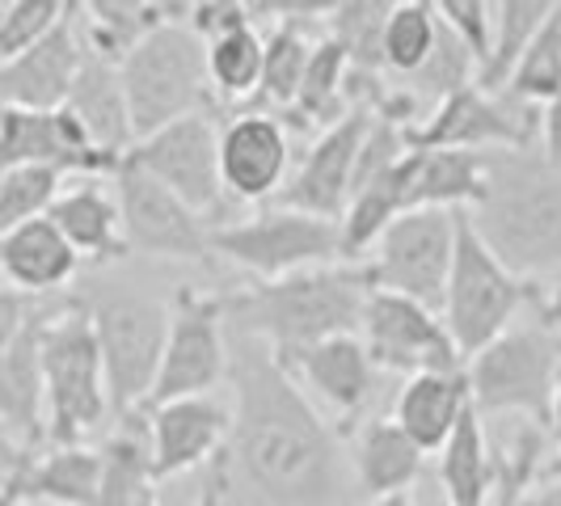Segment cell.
<instances>
[{"label": "cell", "instance_id": "cell-1", "mask_svg": "<svg viewBox=\"0 0 561 506\" xmlns=\"http://www.w3.org/2000/svg\"><path fill=\"white\" fill-rule=\"evenodd\" d=\"M228 384L232 435L220 451L228 506H359L342 430L321 418L266 342L232 334Z\"/></svg>", "mask_w": 561, "mask_h": 506}, {"label": "cell", "instance_id": "cell-2", "mask_svg": "<svg viewBox=\"0 0 561 506\" xmlns=\"http://www.w3.org/2000/svg\"><path fill=\"white\" fill-rule=\"evenodd\" d=\"M376 291L367 262H334L300 271L275 283H250L225 291V317L232 334H250L275 350L283 367H291L305 350L330 337L359 334L367 300Z\"/></svg>", "mask_w": 561, "mask_h": 506}, {"label": "cell", "instance_id": "cell-3", "mask_svg": "<svg viewBox=\"0 0 561 506\" xmlns=\"http://www.w3.org/2000/svg\"><path fill=\"white\" fill-rule=\"evenodd\" d=\"M481 241L519 279L561 275V169L540 148L490 152V191L469 211Z\"/></svg>", "mask_w": 561, "mask_h": 506}, {"label": "cell", "instance_id": "cell-4", "mask_svg": "<svg viewBox=\"0 0 561 506\" xmlns=\"http://www.w3.org/2000/svg\"><path fill=\"white\" fill-rule=\"evenodd\" d=\"M43 376H47V444L77 448L84 435L114 418L106 364L93 330L89 300H59L43 330Z\"/></svg>", "mask_w": 561, "mask_h": 506}, {"label": "cell", "instance_id": "cell-5", "mask_svg": "<svg viewBox=\"0 0 561 506\" xmlns=\"http://www.w3.org/2000/svg\"><path fill=\"white\" fill-rule=\"evenodd\" d=\"M118 72L131 102L136 143L157 136L178 118L211 111L216 89L207 72V43L186 26V18L152 30Z\"/></svg>", "mask_w": 561, "mask_h": 506}, {"label": "cell", "instance_id": "cell-6", "mask_svg": "<svg viewBox=\"0 0 561 506\" xmlns=\"http://www.w3.org/2000/svg\"><path fill=\"white\" fill-rule=\"evenodd\" d=\"M524 304H533V287L506 271L499 253L481 241L473 228V216L460 211V241H456V266L448 279V300H444V325H448L456 350L478 359L485 346H494L503 334L515 330V317Z\"/></svg>", "mask_w": 561, "mask_h": 506}, {"label": "cell", "instance_id": "cell-7", "mask_svg": "<svg viewBox=\"0 0 561 506\" xmlns=\"http://www.w3.org/2000/svg\"><path fill=\"white\" fill-rule=\"evenodd\" d=\"M561 380V337L553 330L515 325L478 359H469V384L481 418L549 426Z\"/></svg>", "mask_w": 561, "mask_h": 506}, {"label": "cell", "instance_id": "cell-8", "mask_svg": "<svg viewBox=\"0 0 561 506\" xmlns=\"http://www.w3.org/2000/svg\"><path fill=\"white\" fill-rule=\"evenodd\" d=\"M89 300V296H84ZM93 330L106 364L114 418L148 410L169 342V304L140 291H102L89 300Z\"/></svg>", "mask_w": 561, "mask_h": 506}, {"label": "cell", "instance_id": "cell-9", "mask_svg": "<svg viewBox=\"0 0 561 506\" xmlns=\"http://www.w3.org/2000/svg\"><path fill=\"white\" fill-rule=\"evenodd\" d=\"M211 250L257 283H275L300 271L346 262L337 220H321V216L279 207V203L266 211H253L245 220L211 228Z\"/></svg>", "mask_w": 561, "mask_h": 506}, {"label": "cell", "instance_id": "cell-10", "mask_svg": "<svg viewBox=\"0 0 561 506\" xmlns=\"http://www.w3.org/2000/svg\"><path fill=\"white\" fill-rule=\"evenodd\" d=\"M59 300H34L4 287L0 304V422L4 448L43 451L47 444V376L43 330Z\"/></svg>", "mask_w": 561, "mask_h": 506}, {"label": "cell", "instance_id": "cell-11", "mask_svg": "<svg viewBox=\"0 0 561 506\" xmlns=\"http://www.w3.org/2000/svg\"><path fill=\"white\" fill-rule=\"evenodd\" d=\"M228 367H232V334H228L225 300L182 283L169 300L165 359L148 410L186 396H216V389L228 384Z\"/></svg>", "mask_w": 561, "mask_h": 506}, {"label": "cell", "instance_id": "cell-12", "mask_svg": "<svg viewBox=\"0 0 561 506\" xmlns=\"http://www.w3.org/2000/svg\"><path fill=\"white\" fill-rule=\"evenodd\" d=\"M456 241H460V211H444V207L405 211L367 257L376 291H393L444 312L451 266H456Z\"/></svg>", "mask_w": 561, "mask_h": 506}, {"label": "cell", "instance_id": "cell-13", "mask_svg": "<svg viewBox=\"0 0 561 506\" xmlns=\"http://www.w3.org/2000/svg\"><path fill=\"white\" fill-rule=\"evenodd\" d=\"M118 211H123V232L136 257H169V262H207L211 250V225L198 216L191 203L157 182L140 161H127L114 169L111 177Z\"/></svg>", "mask_w": 561, "mask_h": 506}, {"label": "cell", "instance_id": "cell-14", "mask_svg": "<svg viewBox=\"0 0 561 506\" xmlns=\"http://www.w3.org/2000/svg\"><path fill=\"white\" fill-rule=\"evenodd\" d=\"M220 123L216 114H191L161 127L131 148V161H140L157 182H165L182 203H191L211 228L232 225L228 216V191L220 173Z\"/></svg>", "mask_w": 561, "mask_h": 506}, {"label": "cell", "instance_id": "cell-15", "mask_svg": "<svg viewBox=\"0 0 561 506\" xmlns=\"http://www.w3.org/2000/svg\"><path fill=\"white\" fill-rule=\"evenodd\" d=\"M540 140V106H524L511 93H485L469 84L426 114L414 148H451V152H519Z\"/></svg>", "mask_w": 561, "mask_h": 506}, {"label": "cell", "instance_id": "cell-16", "mask_svg": "<svg viewBox=\"0 0 561 506\" xmlns=\"http://www.w3.org/2000/svg\"><path fill=\"white\" fill-rule=\"evenodd\" d=\"M367 355L380 371L397 376H422V371H460L465 355L456 350L444 317L419 300H405L393 291H371L359 325Z\"/></svg>", "mask_w": 561, "mask_h": 506}, {"label": "cell", "instance_id": "cell-17", "mask_svg": "<svg viewBox=\"0 0 561 506\" xmlns=\"http://www.w3.org/2000/svg\"><path fill=\"white\" fill-rule=\"evenodd\" d=\"M0 165H51L64 177H114L123 161L106 157L93 136L81 127V118L68 111H0Z\"/></svg>", "mask_w": 561, "mask_h": 506}, {"label": "cell", "instance_id": "cell-18", "mask_svg": "<svg viewBox=\"0 0 561 506\" xmlns=\"http://www.w3.org/2000/svg\"><path fill=\"white\" fill-rule=\"evenodd\" d=\"M367 131H371V111L367 106H355L342 123L317 131V140L309 143L305 161L296 165L291 182L283 186V195L275 203L342 225V216L351 207V195H355V173H359Z\"/></svg>", "mask_w": 561, "mask_h": 506}, {"label": "cell", "instance_id": "cell-19", "mask_svg": "<svg viewBox=\"0 0 561 506\" xmlns=\"http://www.w3.org/2000/svg\"><path fill=\"white\" fill-rule=\"evenodd\" d=\"M220 173L232 203H275L296 173L283 114L232 111L220 131Z\"/></svg>", "mask_w": 561, "mask_h": 506}, {"label": "cell", "instance_id": "cell-20", "mask_svg": "<svg viewBox=\"0 0 561 506\" xmlns=\"http://www.w3.org/2000/svg\"><path fill=\"white\" fill-rule=\"evenodd\" d=\"M102 451L84 448H4V506H98Z\"/></svg>", "mask_w": 561, "mask_h": 506}, {"label": "cell", "instance_id": "cell-21", "mask_svg": "<svg viewBox=\"0 0 561 506\" xmlns=\"http://www.w3.org/2000/svg\"><path fill=\"white\" fill-rule=\"evenodd\" d=\"M89 51L81 38V4H72L68 22L47 34L26 56L0 64V93L4 106L18 111H64L72 89L81 81V68Z\"/></svg>", "mask_w": 561, "mask_h": 506}, {"label": "cell", "instance_id": "cell-22", "mask_svg": "<svg viewBox=\"0 0 561 506\" xmlns=\"http://www.w3.org/2000/svg\"><path fill=\"white\" fill-rule=\"evenodd\" d=\"M148 430H152L157 481H169L191 469H207L228 448L232 410L220 396H186L148 410Z\"/></svg>", "mask_w": 561, "mask_h": 506}, {"label": "cell", "instance_id": "cell-23", "mask_svg": "<svg viewBox=\"0 0 561 506\" xmlns=\"http://www.w3.org/2000/svg\"><path fill=\"white\" fill-rule=\"evenodd\" d=\"M0 271L13 291L47 300L77 279L81 253L72 250V241L59 232L51 216H43V220H26V225L0 232Z\"/></svg>", "mask_w": 561, "mask_h": 506}, {"label": "cell", "instance_id": "cell-24", "mask_svg": "<svg viewBox=\"0 0 561 506\" xmlns=\"http://www.w3.org/2000/svg\"><path fill=\"white\" fill-rule=\"evenodd\" d=\"M287 371H291L300 384H309L312 393L321 396L337 418H346V426H342V435H346V430H351V418H359L367 410V401L376 396V371H380V367L371 364L364 337L346 334V337H330V342L305 350Z\"/></svg>", "mask_w": 561, "mask_h": 506}, {"label": "cell", "instance_id": "cell-25", "mask_svg": "<svg viewBox=\"0 0 561 506\" xmlns=\"http://www.w3.org/2000/svg\"><path fill=\"white\" fill-rule=\"evenodd\" d=\"M473 410V384H469V367L460 371H422L401 384L393 401V422L419 444L426 456L444 451L456 426Z\"/></svg>", "mask_w": 561, "mask_h": 506}, {"label": "cell", "instance_id": "cell-26", "mask_svg": "<svg viewBox=\"0 0 561 506\" xmlns=\"http://www.w3.org/2000/svg\"><path fill=\"white\" fill-rule=\"evenodd\" d=\"M106 182L111 177H81L51 207V220L59 225V232L72 241L81 262H93V266L131 257L127 232H123V211H118L114 186H106Z\"/></svg>", "mask_w": 561, "mask_h": 506}, {"label": "cell", "instance_id": "cell-27", "mask_svg": "<svg viewBox=\"0 0 561 506\" xmlns=\"http://www.w3.org/2000/svg\"><path fill=\"white\" fill-rule=\"evenodd\" d=\"M422 460L426 451L393 418H367L359 430H351V469L367 503L410 494V485L422 473Z\"/></svg>", "mask_w": 561, "mask_h": 506}, {"label": "cell", "instance_id": "cell-28", "mask_svg": "<svg viewBox=\"0 0 561 506\" xmlns=\"http://www.w3.org/2000/svg\"><path fill=\"white\" fill-rule=\"evenodd\" d=\"M490 191V152H451V148H414L410 169V211L444 207L473 211Z\"/></svg>", "mask_w": 561, "mask_h": 506}, {"label": "cell", "instance_id": "cell-29", "mask_svg": "<svg viewBox=\"0 0 561 506\" xmlns=\"http://www.w3.org/2000/svg\"><path fill=\"white\" fill-rule=\"evenodd\" d=\"M68 111L81 118V127L93 136V143L114 157L127 161V152L136 148V123H131V102L123 89V72L106 59H84L81 81L68 97Z\"/></svg>", "mask_w": 561, "mask_h": 506}, {"label": "cell", "instance_id": "cell-30", "mask_svg": "<svg viewBox=\"0 0 561 506\" xmlns=\"http://www.w3.org/2000/svg\"><path fill=\"white\" fill-rule=\"evenodd\" d=\"M191 4H148V0H89L81 4V38L93 59L123 68L127 56L165 22H182Z\"/></svg>", "mask_w": 561, "mask_h": 506}, {"label": "cell", "instance_id": "cell-31", "mask_svg": "<svg viewBox=\"0 0 561 506\" xmlns=\"http://www.w3.org/2000/svg\"><path fill=\"white\" fill-rule=\"evenodd\" d=\"M157 469H152V430L148 410L114 418L102 444V490L98 506H157Z\"/></svg>", "mask_w": 561, "mask_h": 506}, {"label": "cell", "instance_id": "cell-32", "mask_svg": "<svg viewBox=\"0 0 561 506\" xmlns=\"http://www.w3.org/2000/svg\"><path fill=\"white\" fill-rule=\"evenodd\" d=\"M439 485L448 506H494V460H490V435L478 405L465 414L448 439V448L439 451Z\"/></svg>", "mask_w": 561, "mask_h": 506}, {"label": "cell", "instance_id": "cell-33", "mask_svg": "<svg viewBox=\"0 0 561 506\" xmlns=\"http://www.w3.org/2000/svg\"><path fill=\"white\" fill-rule=\"evenodd\" d=\"M549 13H553L549 0H503V4H494V47H490V59L478 72V84L485 93H506L511 89L528 47L536 43L540 26L549 22Z\"/></svg>", "mask_w": 561, "mask_h": 506}, {"label": "cell", "instance_id": "cell-34", "mask_svg": "<svg viewBox=\"0 0 561 506\" xmlns=\"http://www.w3.org/2000/svg\"><path fill=\"white\" fill-rule=\"evenodd\" d=\"M207 72L211 89L225 106H250L266 77V30L245 26L207 47Z\"/></svg>", "mask_w": 561, "mask_h": 506}, {"label": "cell", "instance_id": "cell-35", "mask_svg": "<svg viewBox=\"0 0 561 506\" xmlns=\"http://www.w3.org/2000/svg\"><path fill=\"white\" fill-rule=\"evenodd\" d=\"M444 34L439 4L431 0H401L389 13L385 26V72H393L397 81H410L426 68V59L435 56Z\"/></svg>", "mask_w": 561, "mask_h": 506}, {"label": "cell", "instance_id": "cell-36", "mask_svg": "<svg viewBox=\"0 0 561 506\" xmlns=\"http://www.w3.org/2000/svg\"><path fill=\"white\" fill-rule=\"evenodd\" d=\"M393 4L385 0H355L334 4L325 18V34L337 38L351 56L355 77H385V26H389Z\"/></svg>", "mask_w": 561, "mask_h": 506}, {"label": "cell", "instance_id": "cell-37", "mask_svg": "<svg viewBox=\"0 0 561 506\" xmlns=\"http://www.w3.org/2000/svg\"><path fill=\"white\" fill-rule=\"evenodd\" d=\"M68 177L51 165H18L0 173V228H18L26 220H43L51 216V207L59 203V195Z\"/></svg>", "mask_w": 561, "mask_h": 506}, {"label": "cell", "instance_id": "cell-38", "mask_svg": "<svg viewBox=\"0 0 561 506\" xmlns=\"http://www.w3.org/2000/svg\"><path fill=\"white\" fill-rule=\"evenodd\" d=\"M72 4L64 0H4L0 4V64L26 56L47 34L68 22Z\"/></svg>", "mask_w": 561, "mask_h": 506}, {"label": "cell", "instance_id": "cell-39", "mask_svg": "<svg viewBox=\"0 0 561 506\" xmlns=\"http://www.w3.org/2000/svg\"><path fill=\"white\" fill-rule=\"evenodd\" d=\"M439 18L478 56L481 68L490 59V47H494V4H485V0H439Z\"/></svg>", "mask_w": 561, "mask_h": 506}, {"label": "cell", "instance_id": "cell-40", "mask_svg": "<svg viewBox=\"0 0 561 506\" xmlns=\"http://www.w3.org/2000/svg\"><path fill=\"white\" fill-rule=\"evenodd\" d=\"M186 26L211 47V43H220L237 30L257 26V18H253V4H241V0H198L186 13Z\"/></svg>", "mask_w": 561, "mask_h": 506}, {"label": "cell", "instance_id": "cell-41", "mask_svg": "<svg viewBox=\"0 0 561 506\" xmlns=\"http://www.w3.org/2000/svg\"><path fill=\"white\" fill-rule=\"evenodd\" d=\"M540 157L553 169H561V97H553L549 106H540Z\"/></svg>", "mask_w": 561, "mask_h": 506}, {"label": "cell", "instance_id": "cell-42", "mask_svg": "<svg viewBox=\"0 0 561 506\" xmlns=\"http://www.w3.org/2000/svg\"><path fill=\"white\" fill-rule=\"evenodd\" d=\"M519 506H561V464H549L545 478L519 498Z\"/></svg>", "mask_w": 561, "mask_h": 506}, {"label": "cell", "instance_id": "cell-43", "mask_svg": "<svg viewBox=\"0 0 561 506\" xmlns=\"http://www.w3.org/2000/svg\"><path fill=\"white\" fill-rule=\"evenodd\" d=\"M533 304H536V321L561 337V275L549 283V291H545V296H536L533 291Z\"/></svg>", "mask_w": 561, "mask_h": 506}, {"label": "cell", "instance_id": "cell-44", "mask_svg": "<svg viewBox=\"0 0 561 506\" xmlns=\"http://www.w3.org/2000/svg\"><path fill=\"white\" fill-rule=\"evenodd\" d=\"M198 506H228L225 503V464L220 456L203 469V490H198Z\"/></svg>", "mask_w": 561, "mask_h": 506}, {"label": "cell", "instance_id": "cell-45", "mask_svg": "<svg viewBox=\"0 0 561 506\" xmlns=\"http://www.w3.org/2000/svg\"><path fill=\"white\" fill-rule=\"evenodd\" d=\"M549 435L561 448V380H558V396H553V414H549Z\"/></svg>", "mask_w": 561, "mask_h": 506}, {"label": "cell", "instance_id": "cell-46", "mask_svg": "<svg viewBox=\"0 0 561 506\" xmlns=\"http://www.w3.org/2000/svg\"><path fill=\"white\" fill-rule=\"evenodd\" d=\"M367 506H419L410 494H389V498H376V503H367Z\"/></svg>", "mask_w": 561, "mask_h": 506}]
</instances>
